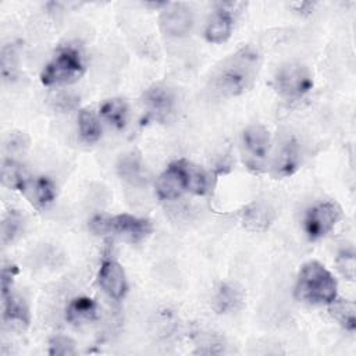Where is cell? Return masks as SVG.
<instances>
[{
	"mask_svg": "<svg viewBox=\"0 0 356 356\" xmlns=\"http://www.w3.org/2000/svg\"><path fill=\"white\" fill-rule=\"evenodd\" d=\"M261 64L260 53L248 44L227 57L211 74L209 92L217 97H235L252 88Z\"/></svg>",
	"mask_w": 356,
	"mask_h": 356,
	"instance_id": "obj_1",
	"label": "cell"
},
{
	"mask_svg": "<svg viewBox=\"0 0 356 356\" xmlns=\"http://www.w3.org/2000/svg\"><path fill=\"white\" fill-rule=\"evenodd\" d=\"M207 191L209 177L206 171L184 159L171 163L156 181V193L161 200L178 199L185 192L204 195Z\"/></svg>",
	"mask_w": 356,
	"mask_h": 356,
	"instance_id": "obj_2",
	"label": "cell"
},
{
	"mask_svg": "<svg viewBox=\"0 0 356 356\" xmlns=\"http://www.w3.org/2000/svg\"><path fill=\"white\" fill-rule=\"evenodd\" d=\"M337 280L327 267L316 260L307 261L299 270L295 296L309 305H330L337 300Z\"/></svg>",
	"mask_w": 356,
	"mask_h": 356,
	"instance_id": "obj_3",
	"label": "cell"
},
{
	"mask_svg": "<svg viewBox=\"0 0 356 356\" xmlns=\"http://www.w3.org/2000/svg\"><path fill=\"white\" fill-rule=\"evenodd\" d=\"M89 228L96 235L113 234L134 243L142 242L153 231L152 222L149 220L125 213L113 217L96 216L90 220Z\"/></svg>",
	"mask_w": 356,
	"mask_h": 356,
	"instance_id": "obj_4",
	"label": "cell"
},
{
	"mask_svg": "<svg viewBox=\"0 0 356 356\" xmlns=\"http://www.w3.org/2000/svg\"><path fill=\"white\" fill-rule=\"evenodd\" d=\"M83 71L85 61L79 49L71 44L64 46L44 65L40 74V82L46 86L70 83L76 81Z\"/></svg>",
	"mask_w": 356,
	"mask_h": 356,
	"instance_id": "obj_5",
	"label": "cell"
},
{
	"mask_svg": "<svg viewBox=\"0 0 356 356\" xmlns=\"http://www.w3.org/2000/svg\"><path fill=\"white\" fill-rule=\"evenodd\" d=\"M277 93L286 100H299L313 88L310 70L300 63H285L274 74L273 79Z\"/></svg>",
	"mask_w": 356,
	"mask_h": 356,
	"instance_id": "obj_6",
	"label": "cell"
},
{
	"mask_svg": "<svg viewBox=\"0 0 356 356\" xmlns=\"http://www.w3.org/2000/svg\"><path fill=\"white\" fill-rule=\"evenodd\" d=\"M241 147L245 164L259 171L264 167L270 152V134L259 124L249 125L243 129L241 136Z\"/></svg>",
	"mask_w": 356,
	"mask_h": 356,
	"instance_id": "obj_7",
	"label": "cell"
},
{
	"mask_svg": "<svg viewBox=\"0 0 356 356\" xmlns=\"http://www.w3.org/2000/svg\"><path fill=\"white\" fill-rule=\"evenodd\" d=\"M341 218V209L334 202H320L309 207L303 216V231L310 241L325 236Z\"/></svg>",
	"mask_w": 356,
	"mask_h": 356,
	"instance_id": "obj_8",
	"label": "cell"
},
{
	"mask_svg": "<svg viewBox=\"0 0 356 356\" xmlns=\"http://www.w3.org/2000/svg\"><path fill=\"white\" fill-rule=\"evenodd\" d=\"M161 31L172 38H182L191 32L195 24L193 11L184 3H167L160 18Z\"/></svg>",
	"mask_w": 356,
	"mask_h": 356,
	"instance_id": "obj_9",
	"label": "cell"
},
{
	"mask_svg": "<svg viewBox=\"0 0 356 356\" xmlns=\"http://www.w3.org/2000/svg\"><path fill=\"white\" fill-rule=\"evenodd\" d=\"M143 104L150 118L156 121H167L175 111L177 97L168 86L153 85L145 92Z\"/></svg>",
	"mask_w": 356,
	"mask_h": 356,
	"instance_id": "obj_10",
	"label": "cell"
},
{
	"mask_svg": "<svg viewBox=\"0 0 356 356\" xmlns=\"http://www.w3.org/2000/svg\"><path fill=\"white\" fill-rule=\"evenodd\" d=\"M97 282L108 298L120 300L128 291L125 271L115 260H104L97 273Z\"/></svg>",
	"mask_w": 356,
	"mask_h": 356,
	"instance_id": "obj_11",
	"label": "cell"
},
{
	"mask_svg": "<svg viewBox=\"0 0 356 356\" xmlns=\"http://www.w3.org/2000/svg\"><path fill=\"white\" fill-rule=\"evenodd\" d=\"M220 7L211 14L204 28V38L210 43H222L225 42L234 28V18L231 14L229 3H221Z\"/></svg>",
	"mask_w": 356,
	"mask_h": 356,
	"instance_id": "obj_12",
	"label": "cell"
},
{
	"mask_svg": "<svg viewBox=\"0 0 356 356\" xmlns=\"http://www.w3.org/2000/svg\"><path fill=\"white\" fill-rule=\"evenodd\" d=\"M29 320V307L21 296L8 293L3 298V321L7 325L24 330L28 327Z\"/></svg>",
	"mask_w": 356,
	"mask_h": 356,
	"instance_id": "obj_13",
	"label": "cell"
},
{
	"mask_svg": "<svg viewBox=\"0 0 356 356\" xmlns=\"http://www.w3.org/2000/svg\"><path fill=\"white\" fill-rule=\"evenodd\" d=\"M97 314H99L97 303L89 296L74 298L65 309V318L68 323L74 325L90 323L97 318Z\"/></svg>",
	"mask_w": 356,
	"mask_h": 356,
	"instance_id": "obj_14",
	"label": "cell"
},
{
	"mask_svg": "<svg viewBox=\"0 0 356 356\" xmlns=\"http://www.w3.org/2000/svg\"><path fill=\"white\" fill-rule=\"evenodd\" d=\"M243 302L239 288L232 284H220L213 295V309L218 314H229L236 312Z\"/></svg>",
	"mask_w": 356,
	"mask_h": 356,
	"instance_id": "obj_15",
	"label": "cell"
},
{
	"mask_svg": "<svg viewBox=\"0 0 356 356\" xmlns=\"http://www.w3.org/2000/svg\"><path fill=\"white\" fill-rule=\"evenodd\" d=\"M117 172L121 179L131 185H139L145 181V167L142 157L136 152L122 154L117 163Z\"/></svg>",
	"mask_w": 356,
	"mask_h": 356,
	"instance_id": "obj_16",
	"label": "cell"
},
{
	"mask_svg": "<svg viewBox=\"0 0 356 356\" xmlns=\"http://www.w3.org/2000/svg\"><path fill=\"white\" fill-rule=\"evenodd\" d=\"M300 163V152L299 145L293 138H289L284 142L277 160H275V172L280 177L291 175Z\"/></svg>",
	"mask_w": 356,
	"mask_h": 356,
	"instance_id": "obj_17",
	"label": "cell"
},
{
	"mask_svg": "<svg viewBox=\"0 0 356 356\" xmlns=\"http://www.w3.org/2000/svg\"><path fill=\"white\" fill-rule=\"evenodd\" d=\"M100 115L113 128L124 129L128 122V104L120 97L108 99L102 104Z\"/></svg>",
	"mask_w": 356,
	"mask_h": 356,
	"instance_id": "obj_18",
	"label": "cell"
},
{
	"mask_svg": "<svg viewBox=\"0 0 356 356\" xmlns=\"http://www.w3.org/2000/svg\"><path fill=\"white\" fill-rule=\"evenodd\" d=\"M1 179H3V184L13 191L25 192L28 189L26 172L22 168V165L13 159H6L3 161Z\"/></svg>",
	"mask_w": 356,
	"mask_h": 356,
	"instance_id": "obj_19",
	"label": "cell"
},
{
	"mask_svg": "<svg viewBox=\"0 0 356 356\" xmlns=\"http://www.w3.org/2000/svg\"><path fill=\"white\" fill-rule=\"evenodd\" d=\"M78 131L83 142L95 143L102 136V125L96 114L89 108H82L78 114Z\"/></svg>",
	"mask_w": 356,
	"mask_h": 356,
	"instance_id": "obj_20",
	"label": "cell"
},
{
	"mask_svg": "<svg viewBox=\"0 0 356 356\" xmlns=\"http://www.w3.org/2000/svg\"><path fill=\"white\" fill-rule=\"evenodd\" d=\"M273 218L274 213L266 203H253L243 214L245 224L254 231L266 229L271 224Z\"/></svg>",
	"mask_w": 356,
	"mask_h": 356,
	"instance_id": "obj_21",
	"label": "cell"
},
{
	"mask_svg": "<svg viewBox=\"0 0 356 356\" xmlns=\"http://www.w3.org/2000/svg\"><path fill=\"white\" fill-rule=\"evenodd\" d=\"M1 76L6 82H13L18 76L19 71V51L17 43H8L1 49L0 57Z\"/></svg>",
	"mask_w": 356,
	"mask_h": 356,
	"instance_id": "obj_22",
	"label": "cell"
},
{
	"mask_svg": "<svg viewBox=\"0 0 356 356\" xmlns=\"http://www.w3.org/2000/svg\"><path fill=\"white\" fill-rule=\"evenodd\" d=\"M31 195H32V202L35 203L36 207L46 209L56 199V195H57L56 185L49 177H38L32 184Z\"/></svg>",
	"mask_w": 356,
	"mask_h": 356,
	"instance_id": "obj_23",
	"label": "cell"
},
{
	"mask_svg": "<svg viewBox=\"0 0 356 356\" xmlns=\"http://www.w3.org/2000/svg\"><path fill=\"white\" fill-rule=\"evenodd\" d=\"M331 305V314L335 320L349 332H353L356 328V316H355V306L350 302H332Z\"/></svg>",
	"mask_w": 356,
	"mask_h": 356,
	"instance_id": "obj_24",
	"label": "cell"
},
{
	"mask_svg": "<svg viewBox=\"0 0 356 356\" xmlns=\"http://www.w3.org/2000/svg\"><path fill=\"white\" fill-rule=\"evenodd\" d=\"M22 228H24L22 216L15 210H10L4 216L1 222V243L4 246L11 243L19 235Z\"/></svg>",
	"mask_w": 356,
	"mask_h": 356,
	"instance_id": "obj_25",
	"label": "cell"
},
{
	"mask_svg": "<svg viewBox=\"0 0 356 356\" xmlns=\"http://www.w3.org/2000/svg\"><path fill=\"white\" fill-rule=\"evenodd\" d=\"M76 352L75 342L65 335H56L49 342V353L53 356H71Z\"/></svg>",
	"mask_w": 356,
	"mask_h": 356,
	"instance_id": "obj_26",
	"label": "cell"
},
{
	"mask_svg": "<svg viewBox=\"0 0 356 356\" xmlns=\"http://www.w3.org/2000/svg\"><path fill=\"white\" fill-rule=\"evenodd\" d=\"M337 266H338V270L341 271V274H342L345 278L353 280V278H355V267H356L353 250L343 249V250L338 254Z\"/></svg>",
	"mask_w": 356,
	"mask_h": 356,
	"instance_id": "obj_27",
	"label": "cell"
},
{
	"mask_svg": "<svg viewBox=\"0 0 356 356\" xmlns=\"http://www.w3.org/2000/svg\"><path fill=\"white\" fill-rule=\"evenodd\" d=\"M28 138L24 132H10L6 138L4 146L10 153H21L28 147Z\"/></svg>",
	"mask_w": 356,
	"mask_h": 356,
	"instance_id": "obj_28",
	"label": "cell"
},
{
	"mask_svg": "<svg viewBox=\"0 0 356 356\" xmlns=\"http://www.w3.org/2000/svg\"><path fill=\"white\" fill-rule=\"evenodd\" d=\"M15 274L17 267L14 264H7L1 268V298L11 293V285Z\"/></svg>",
	"mask_w": 356,
	"mask_h": 356,
	"instance_id": "obj_29",
	"label": "cell"
},
{
	"mask_svg": "<svg viewBox=\"0 0 356 356\" xmlns=\"http://www.w3.org/2000/svg\"><path fill=\"white\" fill-rule=\"evenodd\" d=\"M61 111H68V110H72L76 107L78 104V97L71 95V93H64V95H60L57 99H56V103H54Z\"/></svg>",
	"mask_w": 356,
	"mask_h": 356,
	"instance_id": "obj_30",
	"label": "cell"
},
{
	"mask_svg": "<svg viewBox=\"0 0 356 356\" xmlns=\"http://www.w3.org/2000/svg\"><path fill=\"white\" fill-rule=\"evenodd\" d=\"M313 6L314 4H312V3H306V1H300V3H295V4H292V7L296 10V11H299V13H302V14H307V13H310L312 10H313Z\"/></svg>",
	"mask_w": 356,
	"mask_h": 356,
	"instance_id": "obj_31",
	"label": "cell"
}]
</instances>
